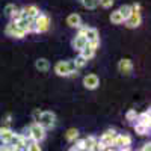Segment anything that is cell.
Here are the masks:
<instances>
[{
  "label": "cell",
  "instance_id": "1",
  "mask_svg": "<svg viewBox=\"0 0 151 151\" xmlns=\"http://www.w3.org/2000/svg\"><path fill=\"white\" fill-rule=\"evenodd\" d=\"M55 73L60 77H68V76L77 74V68H76L73 59L71 60H59L55 65Z\"/></svg>",
  "mask_w": 151,
  "mask_h": 151
},
{
  "label": "cell",
  "instance_id": "2",
  "mask_svg": "<svg viewBox=\"0 0 151 151\" xmlns=\"http://www.w3.org/2000/svg\"><path fill=\"white\" fill-rule=\"evenodd\" d=\"M141 23H142L141 5H139V3H134V5H132V12H130L129 18L124 21V24H125L129 29H136V27L141 26Z\"/></svg>",
  "mask_w": 151,
  "mask_h": 151
},
{
  "label": "cell",
  "instance_id": "3",
  "mask_svg": "<svg viewBox=\"0 0 151 151\" xmlns=\"http://www.w3.org/2000/svg\"><path fill=\"white\" fill-rule=\"evenodd\" d=\"M36 122L40 124V125H42L45 130H50V129L55 127L56 115H55L53 112H50V110H44V112H41V116H40V119H38Z\"/></svg>",
  "mask_w": 151,
  "mask_h": 151
},
{
  "label": "cell",
  "instance_id": "4",
  "mask_svg": "<svg viewBox=\"0 0 151 151\" xmlns=\"http://www.w3.org/2000/svg\"><path fill=\"white\" fill-rule=\"evenodd\" d=\"M33 23H35V30H36V33H44V32H47V30L50 29L52 20H50L48 15H45V14H42V12H41V14L33 20Z\"/></svg>",
  "mask_w": 151,
  "mask_h": 151
},
{
  "label": "cell",
  "instance_id": "5",
  "mask_svg": "<svg viewBox=\"0 0 151 151\" xmlns=\"http://www.w3.org/2000/svg\"><path fill=\"white\" fill-rule=\"evenodd\" d=\"M85 38H86L88 44H89L92 48H95V50L98 48V45H100V33L95 27H86Z\"/></svg>",
  "mask_w": 151,
  "mask_h": 151
},
{
  "label": "cell",
  "instance_id": "6",
  "mask_svg": "<svg viewBox=\"0 0 151 151\" xmlns=\"http://www.w3.org/2000/svg\"><path fill=\"white\" fill-rule=\"evenodd\" d=\"M29 132H30V139L35 141V142H41L44 137H45V129L42 125H40L38 122H33L30 127H29Z\"/></svg>",
  "mask_w": 151,
  "mask_h": 151
},
{
  "label": "cell",
  "instance_id": "7",
  "mask_svg": "<svg viewBox=\"0 0 151 151\" xmlns=\"http://www.w3.org/2000/svg\"><path fill=\"white\" fill-rule=\"evenodd\" d=\"M132 142H133V139H132V136L129 133H118L115 136V141H113V147L119 150V148L130 147Z\"/></svg>",
  "mask_w": 151,
  "mask_h": 151
},
{
  "label": "cell",
  "instance_id": "8",
  "mask_svg": "<svg viewBox=\"0 0 151 151\" xmlns=\"http://www.w3.org/2000/svg\"><path fill=\"white\" fill-rule=\"evenodd\" d=\"M5 32H6V35H8V36H11V38H17V40H21V38L26 36V33H24V32L17 26V24H15L14 21H9V23L6 24Z\"/></svg>",
  "mask_w": 151,
  "mask_h": 151
},
{
  "label": "cell",
  "instance_id": "9",
  "mask_svg": "<svg viewBox=\"0 0 151 151\" xmlns=\"http://www.w3.org/2000/svg\"><path fill=\"white\" fill-rule=\"evenodd\" d=\"M116 134H118L116 130L109 129V130H106L101 136L98 137V142H101L104 147H110V145H113V141H115V136Z\"/></svg>",
  "mask_w": 151,
  "mask_h": 151
},
{
  "label": "cell",
  "instance_id": "10",
  "mask_svg": "<svg viewBox=\"0 0 151 151\" xmlns=\"http://www.w3.org/2000/svg\"><path fill=\"white\" fill-rule=\"evenodd\" d=\"M83 85L86 89H97L98 85H100V79H98V76L97 74H86L85 77H83Z\"/></svg>",
  "mask_w": 151,
  "mask_h": 151
},
{
  "label": "cell",
  "instance_id": "11",
  "mask_svg": "<svg viewBox=\"0 0 151 151\" xmlns=\"http://www.w3.org/2000/svg\"><path fill=\"white\" fill-rule=\"evenodd\" d=\"M21 11H23V17L24 18H32V20H35L38 15L41 14L40 8L35 6V5H27V6H24Z\"/></svg>",
  "mask_w": 151,
  "mask_h": 151
},
{
  "label": "cell",
  "instance_id": "12",
  "mask_svg": "<svg viewBox=\"0 0 151 151\" xmlns=\"http://www.w3.org/2000/svg\"><path fill=\"white\" fill-rule=\"evenodd\" d=\"M118 70L121 74L124 76H129L132 71H133V62L130 59H122L119 60V64H118Z\"/></svg>",
  "mask_w": 151,
  "mask_h": 151
},
{
  "label": "cell",
  "instance_id": "13",
  "mask_svg": "<svg viewBox=\"0 0 151 151\" xmlns=\"http://www.w3.org/2000/svg\"><path fill=\"white\" fill-rule=\"evenodd\" d=\"M67 24L70 27H73V29H79L80 26H82V17L79 15V14H70L68 17H67Z\"/></svg>",
  "mask_w": 151,
  "mask_h": 151
},
{
  "label": "cell",
  "instance_id": "14",
  "mask_svg": "<svg viewBox=\"0 0 151 151\" xmlns=\"http://www.w3.org/2000/svg\"><path fill=\"white\" fill-rule=\"evenodd\" d=\"M86 44H88L86 38L82 36V35H76V36L73 38V41H71V45H73V48L76 50V52H80V50H82Z\"/></svg>",
  "mask_w": 151,
  "mask_h": 151
},
{
  "label": "cell",
  "instance_id": "15",
  "mask_svg": "<svg viewBox=\"0 0 151 151\" xmlns=\"http://www.w3.org/2000/svg\"><path fill=\"white\" fill-rule=\"evenodd\" d=\"M150 116H151V112H150V109H148V110H145V112H142V113H137L136 122H139V124H142V125H145V127L150 129V127H151Z\"/></svg>",
  "mask_w": 151,
  "mask_h": 151
},
{
  "label": "cell",
  "instance_id": "16",
  "mask_svg": "<svg viewBox=\"0 0 151 151\" xmlns=\"http://www.w3.org/2000/svg\"><path fill=\"white\" fill-rule=\"evenodd\" d=\"M95 52H97L95 48H92L89 44H86V45L80 50V52H79V55H80L82 58H85L86 60H89V59H92V58L95 56Z\"/></svg>",
  "mask_w": 151,
  "mask_h": 151
},
{
  "label": "cell",
  "instance_id": "17",
  "mask_svg": "<svg viewBox=\"0 0 151 151\" xmlns=\"http://www.w3.org/2000/svg\"><path fill=\"white\" fill-rule=\"evenodd\" d=\"M35 68H36L38 71H41V73H45V71L50 70V62H48L47 59L41 58V59H38V60L35 62Z\"/></svg>",
  "mask_w": 151,
  "mask_h": 151
},
{
  "label": "cell",
  "instance_id": "18",
  "mask_svg": "<svg viewBox=\"0 0 151 151\" xmlns=\"http://www.w3.org/2000/svg\"><path fill=\"white\" fill-rule=\"evenodd\" d=\"M83 142H85V151H92V148H94L95 144L98 142V137H95V136H88V137H85V139H83Z\"/></svg>",
  "mask_w": 151,
  "mask_h": 151
},
{
  "label": "cell",
  "instance_id": "19",
  "mask_svg": "<svg viewBox=\"0 0 151 151\" xmlns=\"http://www.w3.org/2000/svg\"><path fill=\"white\" fill-rule=\"evenodd\" d=\"M110 21H112V24H122L124 23V17L121 15V12L118 9H115L110 14Z\"/></svg>",
  "mask_w": 151,
  "mask_h": 151
},
{
  "label": "cell",
  "instance_id": "20",
  "mask_svg": "<svg viewBox=\"0 0 151 151\" xmlns=\"http://www.w3.org/2000/svg\"><path fill=\"white\" fill-rule=\"evenodd\" d=\"M77 137H79V130H77V129H68V130H67L65 139H67L68 142H74Z\"/></svg>",
  "mask_w": 151,
  "mask_h": 151
},
{
  "label": "cell",
  "instance_id": "21",
  "mask_svg": "<svg viewBox=\"0 0 151 151\" xmlns=\"http://www.w3.org/2000/svg\"><path fill=\"white\" fill-rule=\"evenodd\" d=\"M133 127H134V132H136L137 134H141V136L150 134V129L145 127V125H142V124H139V122H134V124H133Z\"/></svg>",
  "mask_w": 151,
  "mask_h": 151
},
{
  "label": "cell",
  "instance_id": "22",
  "mask_svg": "<svg viewBox=\"0 0 151 151\" xmlns=\"http://www.w3.org/2000/svg\"><path fill=\"white\" fill-rule=\"evenodd\" d=\"M12 133H14V132H12L9 127H2V129H0V137H2L5 142L9 141V137L12 136Z\"/></svg>",
  "mask_w": 151,
  "mask_h": 151
},
{
  "label": "cell",
  "instance_id": "23",
  "mask_svg": "<svg viewBox=\"0 0 151 151\" xmlns=\"http://www.w3.org/2000/svg\"><path fill=\"white\" fill-rule=\"evenodd\" d=\"M118 11L121 12V15L124 17V21L129 18V15H130V12H132V5H122V6H119L118 8Z\"/></svg>",
  "mask_w": 151,
  "mask_h": 151
},
{
  "label": "cell",
  "instance_id": "24",
  "mask_svg": "<svg viewBox=\"0 0 151 151\" xmlns=\"http://www.w3.org/2000/svg\"><path fill=\"white\" fill-rule=\"evenodd\" d=\"M73 62H74V65H76V68H77V71L80 70V68H83L86 64H88V60L85 59V58H82L80 55L76 58V59H73Z\"/></svg>",
  "mask_w": 151,
  "mask_h": 151
},
{
  "label": "cell",
  "instance_id": "25",
  "mask_svg": "<svg viewBox=\"0 0 151 151\" xmlns=\"http://www.w3.org/2000/svg\"><path fill=\"white\" fill-rule=\"evenodd\" d=\"M76 144L70 148V151H85V142L83 139H76Z\"/></svg>",
  "mask_w": 151,
  "mask_h": 151
},
{
  "label": "cell",
  "instance_id": "26",
  "mask_svg": "<svg viewBox=\"0 0 151 151\" xmlns=\"http://www.w3.org/2000/svg\"><path fill=\"white\" fill-rule=\"evenodd\" d=\"M125 119L130 121L132 124H134V122H136V119H137V112H136L134 109L127 110V113H125Z\"/></svg>",
  "mask_w": 151,
  "mask_h": 151
},
{
  "label": "cell",
  "instance_id": "27",
  "mask_svg": "<svg viewBox=\"0 0 151 151\" xmlns=\"http://www.w3.org/2000/svg\"><path fill=\"white\" fill-rule=\"evenodd\" d=\"M86 9H95L98 6V0H82L80 2Z\"/></svg>",
  "mask_w": 151,
  "mask_h": 151
},
{
  "label": "cell",
  "instance_id": "28",
  "mask_svg": "<svg viewBox=\"0 0 151 151\" xmlns=\"http://www.w3.org/2000/svg\"><path fill=\"white\" fill-rule=\"evenodd\" d=\"M15 11H17L15 5L9 3V5H6V6H5V15H6V17H12V15H14V12H15Z\"/></svg>",
  "mask_w": 151,
  "mask_h": 151
},
{
  "label": "cell",
  "instance_id": "29",
  "mask_svg": "<svg viewBox=\"0 0 151 151\" xmlns=\"http://www.w3.org/2000/svg\"><path fill=\"white\" fill-rule=\"evenodd\" d=\"M27 150H29V151H41L40 142H35V141H29V144H27Z\"/></svg>",
  "mask_w": 151,
  "mask_h": 151
},
{
  "label": "cell",
  "instance_id": "30",
  "mask_svg": "<svg viewBox=\"0 0 151 151\" xmlns=\"http://www.w3.org/2000/svg\"><path fill=\"white\" fill-rule=\"evenodd\" d=\"M113 2H115V0H98V5L106 8V9H109V8H112Z\"/></svg>",
  "mask_w": 151,
  "mask_h": 151
},
{
  "label": "cell",
  "instance_id": "31",
  "mask_svg": "<svg viewBox=\"0 0 151 151\" xmlns=\"http://www.w3.org/2000/svg\"><path fill=\"white\" fill-rule=\"evenodd\" d=\"M41 112H42V110H40V109H35V110H33V113H32V115H33V122H36L38 119H40Z\"/></svg>",
  "mask_w": 151,
  "mask_h": 151
},
{
  "label": "cell",
  "instance_id": "32",
  "mask_svg": "<svg viewBox=\"0 0 151 151\" xmlns=\"http://www.w3.org/2000/svg\"><path fill=\"white\" fill-rule=\"evenodd\" d=\"M139 151H151V144H150V142H148V144H145V145H144Z\"/></svg>",
  "mask_w": 151,
  "mask_h": 151
},
{
  "label": "cell",
  "instance_id": "33",
  "mask_svg": "<svg viewBox=\"0 0 151 151\" xmlns=\"http://www.w3.org/2000/svg\"><path fill=\"white\" fill-rule=\"evenodd\" d=\"M103 151H118V148H115L113 145H110V147H104Z\"/></svg>",
  "mask_w": 151,
  "mask_h": 151
},
{
  "label": "cell",
  "instance_id": "34",
  "mask_svg": "<svg viewBox=\"0 0 151 151\" xmlns=\"http://www.w3.org/2000/svg\"><path fill=\"white\" fill-rule=\"evenodd\" d=\"M118 151H132V148L130 147H125V148H119Z\"/></svg>",
  "mask_w": 151,
  "mask_h": 151
},
{
  "label": "cell",
  "instance_id": "35",
  "mask_svg": "<svg viewBox=\"0 0 151 151\" xmlns=\"http://www.w3.org/2000/svg\"><path fill=\"white\" fill-rule=\"evenodd\" d=\"M5 122H6V124H9V122H11V115H8V116H6V121H5Z\"/></svg>",
  "mask_w": 151,
  "mask_h": 151
},
{
  "label": "cell",
  "instance_id": "36",
  "mask_svg": "<svg viewBox=\"0 0 151 151\" xmlns=\"http://www.w3.org/2000/svg\"><path fill=\"white\" fill-rule=\"evenodd\" d=\"M79 2H82V0H79Z\"/></svg>",
  "mask_w": 151,
  "mask_h": 151
}]
</instances>
